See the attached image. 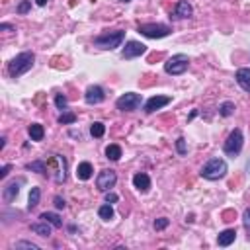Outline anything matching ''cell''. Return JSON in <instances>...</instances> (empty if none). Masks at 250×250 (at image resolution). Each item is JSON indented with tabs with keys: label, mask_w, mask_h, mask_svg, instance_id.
Listing matches in <instances>:
<instances>
[{
	"label": "cell",
	"mask_w": 250,
	"mask_h": 250,
	"mask_svg": "<svg viewBox=\"0 0 250 250\" xmlns=\"http://www.w3.org/2000/svg\"><path fill=\"white\" fill-rule=\"evenodd\" d=\"M115 182H117V174H115V170H102L100 174H98V178H96V188L100 189V191H109L113 186H115Z\"/></svg>",
	"instance_id": "cell-9"
},
{
	"label": "cell",
	"mask_w": 250,
	"mask_h": 250,
	"mask_svg": "<svg viewBox=\"0 0 250 250\" xmlns=\"http://www.w3.org/2000/svg\"><path fill=\"white\" fill-rule=\"evenodd\" d=\"M145 51H146L145 43H141V41H127L123 51H121V57L123 59H135V57H141Z\"/></svg>",
	"instance_id": "cell-11"
},
{
	"label": "cell",
	"mask_w": 250,
	"mask_h": 250,
	"mask_svg": "<svg viewBox=\"0 0 250 250\" xmlns=\"http://www.w3.org/2000/svg\"><path fill=\"white\" fill-rule=\"evenodd\" d=\"M234 104L232 102H223L221 105H219V113L223 115V117H229V115H232L234 113Z\"/></svg>",
	"instance_id": "cell-27"
},
{
	"label": "cell",
	"mask_w": 250,
	"mask_h": 250,
	"mask_svg": "<svg viewBox=\"0 0 250 250\" xmlns=\"http://www.w3.org/2000/svg\"><path fill=\"white\" fill-rule=\"evenodd\" d=\"M123 2H131V0H123Z\"/></svg>",
	"instance_id": "cell-41"
},
{
	"label": "cell",
	"mask_w": 250,
	"mask_h": 250,
	"mask_svg": "<svg viewBox=\"0 0 250 250\" xmlns=\"http://www.w3.org/2000/svg\"><path fill=\"white\" fill-rule=\"evenodd\" d=\"M51 227H53L51 223H47V221H43V219H41L39 223H33V225H31V230H33L35 234H39V236H45V238H47V236H51Z\"/></svg>",
	"instance_id": "cell-19"
},
{
	"label": "cell",
	"mask_w": 250,
	"mask_h": 250,
	"mask_svg": "<svg viewBox=\"0 0 250 250\" xmlns=\"http://www.w3.org/2000/svg\"><path fill=\"white\" fill-rule=\"evenodd\" d=\"M0 29H6V31H16V29H14V25H10V23H0Z\"/></svg>",
	"instance_id": "cell-38"
},
{
	"label": "cell",
	"mask_w": 250,
	"mask_h": 250,
	"mask_svg": "<svg viewBox=\"0 0 250 250\" xmlns=\"http://www.w3.org/2000/svg\"><path fill=\"white\" fill-rule=\"evenodd\" d=\"M10 170H12V166H10V164H4V166L0 168V178L4 180V178L8 176V172H10Z\"/></svg>",
	"instance_id": "cell-37"
},
{
	"label": "cell",
	"mask_w": 250,
	"mask_h": 250,
	"mask_svg": "<svg viewBox=\"0 0 250 250\" xmlns=\"http://www.w3.org/2000/svg\"><path fill=\"white\" fill-rule=\"evenodd\" d=\"M141 104H143V96L137 94V92H125L115 102V105H117L119 111H135V109L141 107Z\"/></svg>",
	"instance_id": "cell-8"
},
{
	"label": "cell",
	"mask_w": 250,
	"mask_h": 250,
	"mask_svg": "<svg viewBox=\"0 0 250 250\" xmlns=\"http://www.w3.org/2000/svg\"><path fill=\"white\" fill-rule=\"evenodd\" d=\"M234 78H236L238 86H240L244 92H248V94H250V68H248V66L238 68V70H236V74H234Z\"/></svg>",
	"instance_id": "cell-15"
},
{
	"label": "cell",
	"mask_w": 250,
	"mask_h": 250,
	"mask_svg": "<svg viewBox=\"0 0 250 250\" xmlns=\"http://www.w3.org/2000/svg\"><path fill=\"white\" fill-rule=\"evenodd\" d=\"M227 172H229L227 162H225L223 158L215 156V158H211V160H207V162L203 164V168H201L199 174H201V178H205V180L217 182V180H223V178L227 176Z\"/></svg>",
	"instance_id": "cell-2"
},
{
	"label": "cell",
	"mask_w": 250,
	"mask_h": 250,
	"mask_svg": "<svg viewBox=\"0 0 250 250\" xmlns=\"http://www.w3.org/2000/svg\"><path fill=\"white\" fill-rule=\"evenodd\" d=\"M191 14H193V8H191V4H189V2H186V0H180V2L176 4V10H174V18H178V20H184V18H191Z\"/></svg>",
	"instance_id": "cell-16"
},
{
	"label": "cell",
	"mask_w": 250,
	"mask_h": 250,
	"mask_svg": "<svg viewBox=\"0 0 250 250\" xmlns=\"http://www.w3.org/2000/svg\"><path fill=\"white\" fill-rule=\"evenodd\" d=\"M4 145H6V137H0V150L4 148Z\"/></svg>",
	"instance_id": "cell-39"
},
{
	"label": "cell",
	"mask_w": 250,
	"mask_h": 250,
	"mask_svg": "<svg viewBox=\"0 0 250 250\" xmlns=\"http://www.w3.org/2000/svg\"><path fill=\"white\" fill-rule=\"evenodd\" d=\"M170 102H172L170 96H152V98H148V100L145 102V111H146V113H154L156 109L168 105Z\"/></svg>",
	"instance_id": "cell-12"
},
{
	"label": "cell",
	"mask_w": 250,
	"mask_h": 250,
	"mask_svg": "<svg viewBox=\"0 0 250 250\" xmlns=\"http://www.w3.org/2000/svg\"><path fill=\"white\" fill-rule=\"evenodd\" d=\"M92 172H94V168H92L90 162H80V164L76 166V178L82 180V182L90 180V178H92Z\"/></svg>",
	"instance_id": "cell-18"
},
{
	"label": "cell",
	"mask_w": 250,
	"mask_h": 250,
	"mask_svg": "<svg viewBox=\"0 0 250 250\" xmlns=\"http://www.w3.org/2000/svg\"><path fill=\"white\" fill-rule=\"evenodd\" d=\"M98 215H100V219H104V221H111V219H113V207H111V203L100 205Z\"/></svg>",
	"instance_id": "cell-24"
},
{
	"label": "cell",
	"mask_w": 250,
	"mask_h": 250,
	"mask_svg": "<svg viewBox=\"0 0 250 250\" xmlns=\"http://www.w3.org/2000/svg\"><path fill=\"white\" fill-rule=\"evenodd\" d=\"M242 225H244V229L248 232V240H250V207H246L242 213Z\"/></svg>",
	"instance_id": "cell-32"
},
{
	"label": "cell",
	"mask_w": 250,
	"mask_h": 250,
	"mask_svg": "<svg viewBox=\"0 0 250 250\" xmlns=\"http://www.w3.org/2000/svg\"><path fill=\"white\" fill-rule=\"evenodd\" d=\"M47 2H49V0H35V4H37V6H45Z\"/></svg>",
	"instance_id": "cell-40"
},
{
	"label": "cell",
	"mask_w": 250,
	"mask_h": 250,
	"mask_svg": "<svg viewBox=\"0 0 250 250\" xmlns=\"http://www.w3.org/2000/svg\"><path fill=\"white\" fill-rule=\"evenodd\" d=\"M242 145H244L242 131H240V129H232V131H230V135L227 137L225 145H223V150H225V154H227V156L234 158V156H238V154H240Z\"/></svg>",
	"instance_id": "cell-6"
},
{
	"label": "cell",
	"mask_w": 250,
	"mask_h": 250,
	"mask_svg": "<svg viewBox=\"0 0 250 250\" xmlns=\"http://www.w3.org/2000/svg\"><path fill=\"white\" fill-rule=\"evenodd\" d=\"M27 133H29L31 141H43V137H45V129L41 123H31L27 127Z\"/></svg>",
	"instance_id": "cell-20"
},
{
	"label": "cell",
	"mask_w": 250,
	"mask_h": 250,
	"mask_svg": "<svg viewBox=\"0 0 250 250\" xmlns=\"http://www.w3.org/2000/svg\"><path fill=\"white\" fill-rule=\"evenodd\" d=\"M47 170L51 172V176L57 184H62L66 180V160H64V156L51 154L47 158Z\"/></svg>",
	"instance_id": "cell-4"
},
{
	"label": "cell",
	"mask_w": 250,
	"mask_h": 250,
	"mask_svg": "<svg viewBox=\"0 0 250 250\" xmlns=\"http://www.w3.org/2000/svg\"><path fill=\"white\" fill-rule=\"evenodd\" d=\"M84 100H86V104H90V105H98V104H102V102L105 100V92H104V88H102V86L92 84V86H88V88H86Z\"/></svg>",
	"instance_id": "cell-10"
},
{
	"label": "cell",
	"mask_w": 250,
	"mask_h": 250,
	"mask_svg": "<svg viewBox=\"0 0 250 250\" xmlns=\"http://www.w3.org/2000/svg\"><path fill=\"white\" fill-rule=\"evenodd\" d=\"M29 8H31V0H21V2L18 4L16 12H18V14H27V12H29Z\"/></svg>",
	"instance_id": "cell-33"
},
{
	"label": "cell",
	"mask_w": 250,
	"mask_h": 250,
	"mask_svg": "<svg viewBox=\"0 0 250 250\" xmlns=\"http://www.w3.org/2000/svg\"><path fill=\"white\" fill-rule=\"evenodd\" d=\"M176 150H178L180 156H184V154L188 152V145H186V139H184V137H178V139H176Z\"/></svg>",
	"instance_id": "cell-30"
},
{
	"label": "cell",
	"mask_w": 250,
	"mask_h": 250,
	"mask_svg": "<svg viewBox=\"0 0 250 250\" xmlns=\"http://www.w3.org/2000/svg\"><path fill=\"white\" fill-rule=\"evenodd\" d=\"M133 186L141 191V193H146L150 189V178L145 174V172H137L133 176Z\"/></svg>",
	"instance_id": "cell-14"
},
{
	"label": "cell",
	"mask_w": 250,
	"mask_h": 250,
	"mask_svg": "<svg viewBox=\"0 0 250 250\" xmlns=\"http://www.w3.org/2000/svg\"><path fill=\"white\" fill-rule=\"evenodd\" d=\"M27 170H33V172H39V174H45L47 172V162L45 160H33L27 164Z\"/></svg>",
	"instance_id": "cell-26"
},
{
	"label": "cell",
	"mask_w": 250,
	"mask_h": 250,
	"mask_svg": "<svg viewBox=\"0 0 250 250\" xmlns=\"http://www.w3.org/2000/svg\"><path fill=\"white\" fill-rule=\"evenodd\" d=\"M104 133H105V125H104V123L94 121V123L90 125V135H92V137L100 139V137H104Z\"/></svg>",
	"instance_id": "cell-25"
},
{
	"label": "cell",
	"mask_w": 250,
	"mask_h": 250,
	"mask_svg": "<svg viewBox=\"0 0 250 250\" xmlns=\"http://www.w3.org/2000/svg\"><path fill=\"white\" fill-rule=\"evenodd\" d=\"M123 39H125V31H121V29L104 31V33H100L98 37H94V47L104 49V51H113V49L121 47Z\"/></svg>",
	"instance_id": "cell-3"
},
{
	"label": "cell",
	"mask_w": 250,
	"mask_h": 250,
	"mask_svg": "<svg viewBox=\"0 0 250 250\" xmlns=\"http://www.w3.org/2000/svg\"><path fill=\"white\" fill-rule=\"evenodd\" d=\"M234 238H236V230H234V229H225V230L219 232L217 244H219V246H230V244L234 242Z\"/></svg>",
	"instance_id": "cell-17"
},
{
	"label": "cell",
	"mask_w": 250,
	"mask_h": 250,
	"mask_svg": "<svg viewBox=\"0 0 250 250\" xmlns=\"http://www.w3.org/2000/svg\"><path fill=\"white\" fill-rule=\"evenodd\" d=\"M53 201H55V207H57V209H64V205H66V203H64V199H62L61 195H55V199H53Z\"/></svg>",
	"instance_id": "cell-36"
},
{
	"label": "cell",
	"mask_w": 250,
	"mask_h": 250,
	"mask_svg": "<svg viewBox=\"0 0 250 250\" xmlns=\"http://www.w3.org/2000/svg\"><path fill=\"white\" fill-rule=\"evenodd\" d=\"M74 121H76V113H72V111H62L59 115V123H62V125H72Z\"/></svg>",
	"instance_id": "cell-28"
},
{
	"label": "cell",
	"mask_w": 250,
	"mask_h": 250,
	"mask_svg": "<svg viewBox=\"0 0 250 250\" xmlns=\"http://www.w3.org/2000/svg\"><path fill=\"white\" fill-rule=\"evenodd\" d=\"M33 62H35V55H33L31 51H23V53L16 55V57L8 62V74H10L12 78H18V76L25 74V72L33 66Z\"/></svg>",
	"instance_id": "cell-1"
},
{
	"label": "cell",
	"mask_w": 250,
	"mask_h": 250,
	"mask_svg": "<svg viewBox=\"0 0 250 250\" xmlns=\"http://www.w3.org/2000/svg\"><path fill=\"white\" fill-rule=\"evenodd\" d=\"M188 66H189L188 55L178 53V55H172V57L164 62V72H166V74H172V76H180V74H184V72L188 70Z\"/></svg>",
	"instance_id": "cell-5"
},
{
	"label": "cell",
	"mask_w": 250,
	"mask_h": 250,
	"mask_svg": "<svg viewBox=\"0 0 250 250\" xmlns=\"http://www.w3.org/2000/svg\"><path fill=\"white\" fill-rule=\"evenodd\" d=\"M39 219H43V221L51 223L55 229H61V227H62V219H61L57 213H51V211H47V213H41V217H39Z\"/></svg>",
	"instance_id": "cell-21"
},
{
	"label": "cell",
	"mask_w": 250,
	"mask_h": 250,
	"mask_svg": "<svg viewBox=\"0 0 250 250\" xmlns=\"http://www.w3.org/2000/svg\"><path fill=\"white\" fill-rule=\"evenodd\" d=\"M141 35L148 37V39H160V37H166L170 35V25L166 23H141L139 29H137Z\"/></svg>",
	"instance_id": "cell-7"
},
{
	"label": "cell",
	"mask_w": 250,
	"mask_h": 250,
	"mask_svg": "<svg viewBox=\"0 0 250 250\" xmlns=\"http://www.w3.org/2000/svg\"><path fill=\"white\" fill-rule=\"evenodd\" d=\"M14 248H16V250H20V248H27V250H39V246H37L35 242H29V240H20V242H16V244H14Z\"/></svg>",
	"instance_id": "cell-29"
},
{
	"label": "cell",
	"mask_w": 250,
	"mask_h": 250,
	"mask_svg": "<svg viewBox=\"0 0 250 250\" xmlns=\"http://www.w3.org/2000/svg\"><path fill=\"white\" fill-rule=\"evenodd\" d=\"M105 158L107 160H119L121 158V146L119 145H107V148H105Z\"/></svg>",
	"instance_id": "cell-23"
},
{
	"label": "cell",
	"mask_w": 250,
	"mask_h": 250,
	"mask_svg": "<svg viewBox=\"0 0 250 250\" xmlns=\"http://www.w3.org/2000/svg\"><path fill=\"white\" fill-rule=\"evenodd\" d=\"M117 199H119V195H117V193H113L111 189H109V191H105V203H117Z\"/></svg>",
	"instance_id": "cell-35"
},
{
	"label": "cell",
	"mask_w": 250,
	"mask_h": 250,
	"mask_svg": "<svg viewBox=\"0 0 250 250\" xmlns=\"http://www.w3.org/2000/svg\"><path fill=\"white\" fill-rule=\"evenodd\" d=\"M39 197H41V189H39V188H31L29 197H27V209H29V211L39 205Z\"/></svg>",
	"instance_id": "cell-22"
},
{
	"label": "cell",
	"mask_w": 250,
	"mask_h": 250,
	"mask_svg": "<svg viewBox=\"0 0 250 250\" xmlns=\"http://www.w3.org/2000/svg\"><path fill=\"white\" fill-rule=\"evenodd\" d=\"M168 223H170V221H168L166 217H160V219H156V221H154V229H156V230H162V229H166V227H168Z\"/></svg>",
	"instance_id": "cell-34"
},
{
	"label": "cell",
	"mask_w": 250,
	"mask_h": 250,
	"mask_svg": "<svg viewBox=\"0 0 250 250\" xmlns=\"http://www.w3.org/2000/svg\"><path fill=\"white\" fill-rule=\"evenodd\" d=\"M55 105L59 107V109H66V105H68V100H66V96H62V94H57L55 96Z\"/></svg>",
	"instance_id": "cell-31"
},
{
	"label": "cell",
	"mask_w": 250,
	"mask_h": 250,
	"mask_svg": "<svg viewBox=\"0 0 250 250\" xmlns=\"http://www.w3.org/2000/svg\"><path fill=\"white\" fill-rule=\"evenodd\" d=\"M21 184H23V180H12L10 184H6V186H4V189H2V197H4V201H6V203H12V201L18 197Z\"/></svg>",
	"instance_id": "cell-13"
}]
</instances>
